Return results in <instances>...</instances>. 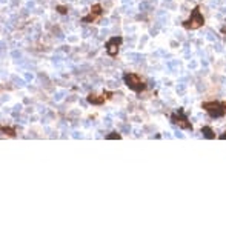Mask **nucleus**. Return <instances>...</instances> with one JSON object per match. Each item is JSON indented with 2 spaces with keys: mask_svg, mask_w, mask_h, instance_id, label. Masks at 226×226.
I'll use <instances>...</instances> for the list:
<instances>
[{
  "mask_svg": "<svg viewBox=\"0 0 226 226\" xmlns=\"http://www.w3.org/2000/svg\"><path fill=\"white\" fill-rule=\"evenodd\" d=\"M59 11H60L62 14H65V12H66V8H65V6H59Z\"/></svg>",
  "mask_w": 226,
  "mask_h": 226,
  "instance_id": "nucleus-11",
  "label": "nucleus"
},
{
  "mask_svg": "<svg viewBox=\"0 0 226 226\" xmlns=\"http://www.w3.org/2000/svg\"><path fill=\"white\" fill-rule=\"evenodd\" d=\"M125 83L131 88L133 91H137V92H140V91L145 89V85H143V82L138 79V76L136 74H125Z\"/></svg>",
  "mask_w": 226,
  "mask_h": 226,
  "instance_id": "nucleus-1",
  "label": "nucleus"
},
{
  "mask_svg": "<svg viewBox=\"0 0 226 226\" xmlns=\"http://www.w3.org/2000/svg\"><path fill=\"white\" fill-rule=\"evenodd\" d=\"M100 12H102V6H100V5H94L92 9H91V14H92V15H98Z\"/></svg>",
  "mask_w": 226,
  "mask_h": 226,
  "instance_id": "nucleus-8",
  "label": "nucleus"
},
{
  "mask_svg": "<svg viewBox=\"0 0 226 226\" xmlns=\"http://www.w3.org/2000/svg\"><path fill=\"white\" fill-rule=\"evenodd\" d=\"M203 23V15L200 14V9L195 8L191 14V19L188 22H185V28H191V29H197L198 26H202Z\"/></svg>",
  "mask_w": 226,
  "mask_h": 226,
  "instance_id": "nucleus-2",
  "label": "nucleus"
},
{
  "mask_svg": "<svg viewBox=\"0 0 226 226\" xmlns=\"http://www.w3.org/2000/svg\"><path fill=\"white\" fill-rule=\"evenodd\" d=\"M120 42H122V39L120 37H114V39H111L109 42H108V45H106V51H108V54L109 55H115L117 54V46L120 45Z\"/></svg>",
  "mask_w": 226,
  "mask_h": 226,
  "instance_id": "nucleus-5",
  "label": "nucleus"
},
{
  "mask_svg": "<svg viewBox=\"0 0 226 226\" xmlns=\"http://www.w3.org/2000/svg\"><path fill=\"white\" fill-rule=\"evenodd\" d=\"M88 102L92 103V105H100V103H103V102H105V97H98V95L91 94V95H88Z\"/></svg>",
  "mask_w": 226,
  "mask_h": 226,
  "instance_id": "nucleus-6",
  "label": "nucleus"
},
{
  "mask_svg": "<svg viewBox=\"0 0 226 226\" xmlns=\"http://www.w3.org/2000/svg\"><path fill=\"white\" fill-rule=\"evenodd\" d=\"M203 109H206L209 112V115H212V117H222L225 114L223 105H220L217 102H206V103H203Z\"/></svg>",
  "mask_w": 226,
  "mask_h": 226,
  "instance_id": "nucleus-3",
  "label": "nucleus"
},
{
  "mask_svg": "<svg viewBox=\"0 0 226 226\" xmlns=\"http://www.w3.org/2000/svg\"><path fill=\"white\" fill-rule=\"evenodd\" d=\"M202 133H203V136L206 137V138H214V137H215V134L212 133V129L208 128V126H205V128L202 129Z\"/></svg>",
  "mask_w": 226,
  "mask_h": 226,
  "instance_id": "nucleus-7",
  "label": "nucleus"
},
{
  "mask_svg": "<svg viewBox=\"0 0 226 226\" xmlns=\"http://www.w3.org/2000/svg\"><path fill=\"white\" fill-rule=\"evenodd\" d=\"M171 120H172V123H176V125H179L180 128L183 129H192V126H191V123L183 117V114H181V111L179 112H176V114H172V117H171Z\"/></svg>",
  "mask_w": 226,
  "mask_h": 226,
  "instance_id": "nucleus-4",
  "label": "nucleus"
},
{
  "mask_svg": "<svg viewBox=\"0 0 226 226\" xmlns=\"http://www.w3.org/2000/svg\"><path fill=\"white\" fill-rule=\"evenodd\" d=\"M2 133H5V134H8V136H15V134H14V129L6 128V126H3V128H2Z\"/></svg>",
  "mask_w": 226,
  "mask_h": 226,
  "instance_id": "nucleus-9",
  "label": "nucleus"
},
{
  "mask_svg": "<svg viewBox=\"0 0 226 226\" xmlns=\"http://www.w3.org/2000/svg\"><path fill=\"white\" fill-rule=\"evenodd\" d=\"M106 138H120V134H117V133H111Z\"/></svg>",
  "mask_w": 226,
  "mask_h": 226,
  "instance_id": "nucleus-10",
  "label": "nucleus"
}]
</instances>
